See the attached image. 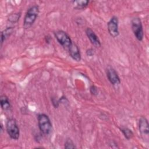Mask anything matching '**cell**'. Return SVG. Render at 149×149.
<instances>
[{"instance_id":"cell-13","label":"cell","mask_w":149,"mask_h":149,"mask_svg":"<svg viewBox=\"0 0 149 149\" xmlns=\"http://www.w3.org/2000/svg\"><path fill=\"white\" fill-rule=\"evenodd\" d=\"M13 31V28L11 27H7L5 30H3L1 32V45L3 44V42L5 41V40L10 36V34L12 33Z\"/></svg>"},{"instance_id":"cell-4","label":"cell","mask_w":149,"mask_h":149,"mask_svg":"<svg viewBox=\"0 0 149 149\" xmlns=\"http://www.w3.org/2000/svg\"><path fill=\"white\" fill-rule=\"evenodd\" d=\"M131 26L133 34L137 40L140 41H142L144 37V31L140 19L138 17H134L132 20Z\"/></svg>"},{"instance_id":"cell-17","label":"cell","mask_w":149,"mask_h":149,"mask_svg":"<svg viewBox=\"0 0 149 149\" xmlns=\"http://www.w3.org/2000/svg\"><path fill=\"white\" fill-rule=\"evenodd\" d=\"M90 93H91V94H93V95H97V93H98V89H97V87H95V86H94V85H92V86L90 87Z\"/></svg>"},{"instance_id":"cell-1","label":"cell","mask_w":149,"mask_h":149,"mask_svg":"<svg viewBox=\"0 0 149 149\" xmlns=\"http://www.w3.org/2000/svg\"><path fill=\"white\" fill-rule=\"evenodd\" d=\"M39 12V6L36 5H33L28 9L23 22V27L25 29L30 28L34 24L38 17Z\"/></svg>"},{"instance_id":"cell-15","label":"cell","mask_w":149,"mask_h":149,"mask_svg":"<svg viewBox=\"0 0 149 149\" xmlns=\"http://www.w3.org/2000/svg\"><path fill=\"white\" fill-rule=\"evenodd\" d=\"M21 16V13H12L10 15H9L8 20L9 22L12 23H17Z\"/></svg>"},{"instance_id":"cell-7","label":"cell","mask_w":149,"mask_h":149,"mask_svg":"<svg viewBox=\"0 0 149 149\" xmlns=\"http://www.w3.org/2000/svg\"><path fill=\"white\" fill-rule=\"evenodd\" d=\"M118 18L116 16H112L108 22V30L109 34L112 37H116L119 34L118 29Z\"/></svg>"},{"instance_id":"cell-12","label":"cell","mask_w":149,"mask_h":149,"mask_svg":"<svg viewBox=\"0 0 149 149\" xmlns=\"http://www.w3.org/2000/svg\"><path fill=\"white\" fill-rule=\"evenodd\" d=\"M88 3L89 1L88 0H77L72 1L74 8L76 9H83L88 6Z\"/></svg>"},{"instance_id":"cell-5","label":"cell","mask_w":149,"mask_h":149,"mask_svg":"<svg viewBox=\"0 0 149 149\" xmlns=\"http://www.w3.org/2000/svg\"><path fill=\"white\" fill-rule=\"evenodd\" d=\"M55 37L58 42L65 48L68 49L72 44L69 36L63 30H57L54 33Z\"/></svg>"},{"instance_id":"cell-2","label":"cell","mask_w":149,"mask_h":149,"mask_svg":"<svg viewBox=\"0 0 149 149\" xmlns=\"http://www.w3.org/2000/svg\"><path fill=\"white\" fill-rule=\"evenodd\" d=\"M38 125L40 130L44 134L48 135L52 130V125L48 116L45 113L38 115Z\"/></svg>"},{"instance_id":"cell-16","label":"cell","mask_w":149,"mask_h":149,"mask_svg":"<svg viewBox=\"0 0 149 149\" xmlns=\"http://www.w3.org/2000/svg\"><path fill=\"white\" fill-rule=\"evenodd\" d=\"M65 148H76V146H74L73 141L70 139H68L65 143V146H64Z\"/></svg>"},{"instance_id":"cell-14","label":"cell","mask_w":149,"mask_h":149,"mask_svg":"<svg viewBox=\"0 0 149 149\" xmlns=\"http://www.w3.org/2000/svg\"><path fill=\"white\" fill-rule=\"evenodd\" d=\"M120 130L127 140H130L133 138L134 135L133 133L132 130H130L128 127H121L120 128Z\"/></svg>"},{"instance_id":"cell-19","label":"cell","mask_w":149,"mask_h":149,"mask_svg":"<svg viewBox=\"0 0 149 149\" xmlns=\"http://www.w3.org/2000/svg\"><path fill=\"white\" fill-rule=\"evenodd\" d=\"M86 54L88 55V56H93V55L94 54V51L93 49L92 48H90L88 49H87L86 51Z\"/></svg>"},{"instance_id":"cell-3","label":"cell","mask_w":149,"mask_h":149,"mask_svg":"<svg viewBox=\"0 0 149 149\" xmlns=\"http://www.w3.org/2000/svg\"><path fill=\"white\" fill-rule=\"evenodd\" d=\"M6 129L8 135L12 139L16 140L19 139L20 130L15 119L10 118L8 120L6 125Z\"/></svg>"},{"instance_id":"cell-18","label":"cell","mask_w":149,"mask_h":149,"mask_svg":"<svg viewBox=\"0 0 149 149\" xmlns=\"http://www.w3.org/2000/svg\"><path fill=\"white\" fill-rule=\"evenodd\" d=\"M51 101H52V103L54 105V107L55 108H57L58 106H59V101L57 100H56L55 98H52L51 99Z\"/></svg>"},{"instance_id":"cell-10","label":"cell","mask_w":149,"mask_h":149,"mask_svg":"<svg viewBox=\"0 0 149 149\" xmlns=\"http://www.w3.org/2000/svg\"><path fill=\"white\" fill-rule=\"evenodd\" d=\"M69 53L70 56V57L76 61H80L81 59V54L80 49L78 47V46L72 42L70 47L68 48Z\"/></svg>"},{"instance_id":"cell-9","label":"cell","mask_w":149,"mask_h":149,"mask_svg":"<svg viewBox=\"0 0 149 149\" xmlns=\"http://www.w3.org/2000/svg\"><path fill=\"white\" fill-rule=\"evenodd\" d=\"M86 33L90 41L94 47H101V42L99 38L91 29L87 27L86 30Z\"/></svg>"},{"instance_id":"cell-11","label":"cell","mask_w":149,"mask_h":149,"mask_svg":"<svg viewBox=\"0 0 149 149\" xmlns=\"http://www.w3.org/2000/svg\"><path fill=\"white\" fill-rule=\"evenodd\" d=\"M0 103L1 108L4 111H8L10 108V103L7 96L2 95L0 97Z\"/></svg>"},{"instance_id":"cell-8","label":"cell","mask_w":149,"mask_h":149,"mask_svg":"<svg viewBox=\"0 0 149 149\" xmlns=\"http://www.w3.org/2000/svg\"><path fill=\"white\" fill-rule=\"evenodd\" d=\"M107 76L109 82L112 85H118L120 83V78L114 69L112 68H108L107 69Z\"/></svg>"},{"instance_id":"cell-6","label":"cell","mask_w":149,"mask_h":149,"mask_svg":"<svg viewBox=\"0 0 149 149\" xmlns=\"http://www.w3.org/2000/svg\"><path fill=\"white\" fill-rule=\"evenodd\" d=\"M139 129L142 139L148 142L149 139L148 122L147 119L144 116H141L139 119Z\"/></svg>"}]
</instances>
